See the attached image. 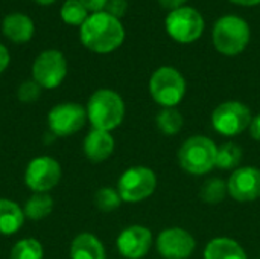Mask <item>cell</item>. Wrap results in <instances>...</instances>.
Here are the masks:
<instances>
[{
	"instance_id": "obj_1",
	"label": "cell",
	"mask_w": 260,
	"mask_h": 259,
	"mask_svg": "<svg viewBox=\"0 0 260 259\" xmlns=\"http://www.w3.org/2000/svg\"><path fill=\"white\" fill-rule=\"evenodd\" d=\"M81 43L94 53H110L125 40V27L119 18L101 11L88 15L79 29Z\"/></svg>"
},
{
	"instance_id": "obj_2",
	"label": "cell",
	"mask_w": 260,
	"mask_h": 259,
	"mask_svg": "<svg viewBox=\"0 0 260 259\" xmlns=\"http://www.w3.org/2000/svg\"><path fill=\"white\" fill-rule=\"evenodd\" d=\"M87 119L91 128L113 131L125 119V102L122 96L111 89L96 90L87 102Z\"/></svg>"
},
{
	"instance_id": "obj_3",
	"label": "cell",
	"mask_w": 260,
	"mask_h": 259,
	"mask_svg": "<svg viewBox=\"0 0 260 259\" xmlns=\"http://www.w3.org/2000/svg\"><path fill=\"white\" fill-rule=\"evenodd\" d=\"M251 31L248 23L239 15H224L213 26V44L216 50L227 56H236L250 43Z\"/></svg>"
},
{
	"instance_id": "obj_4",
	"label": "cell",
	"mask_w": 260,
	"mask_h": 259,
	"mask_svg": "<svg viewBox=\"0 0 260 259\" xmlns=\"http://www.w3.org/2000/svg\"><path fill=\"white\" fill-rule=\"evenodd\" d=\"M216 143L206 136H192L178 150L180 166L192 176H204L216 166Z\"/></svg>"
},
{
	"instance_id": "obj_5",
	"label": "cell",
	"mask_w": 260,
	"mask_h": 259,
	"mask_svg": "<svg viewBox=\"0 0 260 259\" xmlns=\"http://www.w3.org/2000/svg\"><path fill=\"white\" fill-rule=\"evenodd\" d=\"M184 76L171 66L158 67L149 79V93L163 108H175L186 96Z\"/></svg>"
},
{
	"instance_id": "obj_6",
	"label": "cell",
	"mask_w": 260,
	"mask_h": 259,
	"mask_svg": "<svg viewBox=\"0 0 260 259\" xmlns=\"http://www.w3.org/2000/svg\"><path fill=\"white\" fill-rule=\"evenodd\" d=\"M157 188V176L148 166H131L117 180V192L123 203H140L149 198Z\"/></svg>"
},
{
	"instance_id": "obj_7",
	"label": "cell",
	"mask_w": 260,
	"mask_h": 259,
	"mask_svg": "<svg viewBox=\"0 0 260 259\" xmlns=\"http://www.w3.org/2000/svg\"><path fill=\"white\" fill-rule=\"evenodd\" d=\"M61 177L62 168L52 156L34 157L24 169V185L32 194H49L59 185Z\"/></svg>"
},
{
	"instance_id": "obj_8",
	"label": "cell",
	"mask_w": 260,
	"mask_h": 259,
	"mask_svg": "<svg viewBox=\"0 0 260 259\" xmlns=\"http://www.w3.org/2000/svg\"><path fill=\"white\" fill-rule=\"evenodd\" d=\"M204 26V18L200 11L186 5L171 11L165 21V27L169 37L183 44L197 41L203 35Z\"/></svg>"
},
{
	"instance_id": "obj_9",
	"label": "cell",
	"mask_w": 260,
	"mask_h": 259,
	"mask_svg": "<svg viewBox=\"0 0 260 259\" xmlns=\"http://www.w3.org/2000/svg\"><path fill=\"white\" fill-rule=\"evenodd\" d=\"M253 118L250 108L239 101H225L212 113V127L216 133L233 137L250 128Z\"/></svg>"
},
{
	"instance_id": "obj_10",
	"label": "cell",
	"mask_w": 260,
	"mask_h": 259,
	"mask_svg": "<svg viewBox=\"0 0 260 259\" xmlns=\"http://www.w3.org/2000/svg\"><path fill=\"white\" fill-rule=\"evenodd\" d=\"M67 76V60L62 52L43 50L32 64V79L46 90H53L62 84Z\"/></svg>"
},
{
	"instance_id": "obj_11",
	"label": "cell",
	"mask_w": 260,
	"mask_h": 259,
	"mask_svg": "<svg viewBox=\"0 0 260 259\" xmlns=\"http://www.w3.org/2000/svg\"><path fill=\"white\" fill-rule=\"evenodd\" d=\"M87 122V110L78 102L56 104L47 114V127L56 137H69L76 134Z\"/></svg>"
},
{
	"instance_id": "obj_12",
	"label": "cell",
	"mask_w": 260,
	"mask_h": 259,
	"mask_svg": "<svg viewBox=\"0 0 260 259\" xmlns=\"http://www.w3.org/2000/svg\"><path fill=\"white\" fill-rule=\"evenodd\" d=\"M195 247V238L183 227H168L157 237V250L165 259H189Z\"/></svg>"
},
{
	"instance_id": "obj_13",
	"label": "cell",
	"mask_w": 260,
	"mask_h": 259,
	"mask_svg": "<svg viewBox=\"0 0 260 259\" xmlns=\"http://www.w3.org/2000/svg\"><path fill=\"white\" fill-rule=\"evenodd\" d=\"M229 195L241 203L260 198V169L256 166L236 168L227 180Z\"/></svg>"
},
{
	"instance_id": "obj_14",
	"label": "cell",
	"mask_w": 260,
	"mask_h": 259,
	"mask_svg": "<svg viewBox=\"0 0 260 259\" xmlns=\"http://www.w3.org/2000/svg\"><path fill=\"white\" fill-rule=\"evenodd\" d=\"M152 246V232L140 224H133L125 227L117 240L116 247L120 256L126 259L145 258Z\"/></svg>"
},
{
	"instance_id": "obj_15",
	"label": "cell",
	"mask_w": 260,
	"mask_h": 259,
	"mask_svg": "<svg viewBox=\"0 0 260 259\" xmlns=\"http://www.w3.org/2000/svg\"><path fill=\"white\" fill-rule=\"evenodd\" d=\"M114 137L110 131L91 128L82 142V151L85 157L93 163H102L111 157L114 153Z\"/></svg>"
},
{
	"instance_id": "obj_16",
	"label": "cell",
	"mask_w": 260,
	"mask_h": 259,
	"mask_svg": "<svg viewBox=\"0 0 260 259\" xmlns=\"http://www.w3.org/2000/svg\"><path fill=\"white\" fill-rule=\"evenodd\" d=\"M3 35L12 43H27L35 32L34 21L29 15L21 12L8 14L2 23Z\"/></svg>"
},
{
	"instance_id": "obj_17",
	"label": "cell",
	"mask_w": 260,
	"mask_h": 259,
	"mask_svg": "<svg viewBox=\"0 0 260 259\" xmlns=\"http://www.w3.org/2000/svg\"><path fill=\"white\" fill-rule=\"evenodd\" d=\"M70 259H107L105 247L102 241L90 234H78L70 243Z\"/></svg>"
},
{
	"instance_id": "obj_18",
	"label": "cell",
	"mask_w": 260,
	"mask_h": 259,
	"mask_svg": "<svg viewBox=\"0 0 260 259\" xmlns=\"http://www.w3.org/2000/svg\"><path fill=\"white\" fill-rule=\"evenodd\" d=\"M26 217L23 208L9 200L0 198V235L2 237H12L18 234L24 226Z\"/></svg>"
},
{
	"instance_id": "obj_19",
	"label": "cell",
	"mask_w": 260,
	"mask_h": 259,
	"mask_svg": "<svg viewBox=\"0 0 260 259\" xmlns=\"http://www.w3.org/2000/svg\"><path fill=\"white\" fill-rule=\"evenodd\" d=\"M204 259H248L245 250L242 249V246L232 240V238H225V237H218L213 238L212 241L207 243L204 253Z\"/></svg>"
},
{
	"instance_id": "obj_20",
	"label": "cell",
	"mask_w": 260,
	"mask_h": 259,
	"mask_svg": "<svg viewBox=\"0 0 260 259\" xmlns=\"http://www.w3.org/2000/svg\"><path fill=\"white\" fill-rule=\"evenodd\" d=\"M55 208V202L49 194H32L24 203L23 212L26 220L41 221L47 218Z\"/></svg>"
},
{
	"instance_id": "obj_21",
	"label": "cell",
	"mask_w": 260,
	"mask_h": 259,
	"mask_svg": "<svg viewBox=\"0 0 260 259\" xmlns=\"http://www.w3.org/2000/svg\"><path fill=\"white\" fill-rule=\"evenodd\" d=\"M155 124L158 131L165 136H175L181 131L184 118L177 108H161V111L155 118Z\"/></svg>"
},
{
	"instance_id": "obj_22",
	"label": "cell",
	"mask_w": 260,
	"mask_h": 259,
	"mask_svg": "<svg viewBox=\"0 0 260 259\" xmlns=\"http://www.w3.org/2000/svg\"><path fill=\"white\" fill-rule=\"evenodd\" d=\"M242 160V148L235 142H225L218 147L216 151V166L219 169H236V166Z\"/></svg>"
},
{
	"instance_id": "obj_23",
	"label": "cell",
	"mask_w": 260,
	"mask_h": 259,
	"mask_svg": "<svg viewBox=\"0 0 260 259\" xmlns=\"http://www.w3.org/2000/svg\"><path fill=\"white\" fill-rule=\"evenodd\" d=\"M44 258V249L43 244L35 238H21L18 240L11 252L9 259H43Z\"/></svg>"
},
{
	"instance_id": "obj_24",
	"label": "cell",
	"mask_w": 260,
	"mask_h": 259,
	"mask_svg": "<svg viewBox=\"0 0 260 259\" xmlns=\"http://www.w3.org/2000/svg\"><path fill=\"white\" fill-rule=\"evenodd\" d=\"M227 195H229L227 182L218 177L209 179L207 182H204V185L200 189V197L207 205H218L224 202Z\"/></svg>"
},
{
	"instance_id": "obj_25",
	"label": "cell",
	"mask_w": 260,
	"mask_h": 259,
	"mask_svg": "<svg viewBox=\"0 0 260 259\" xmlns=\"http://www.w3.org/2000/svg\"><path fill=\"white\" fill-rule=\"evenodd\" d=\"M61 18L70 26H82L88 18V11L79 0H66L61 6Z\"/></svg>"
},
{
	"instance_id": "obj_26",
	"label": "cell",
	"mask_w": 260,
	"mask_h": 259,
	"mask_svg": "<svg viewBox=\"0 0 260 259\" xmlns=\"http://www.w3.org/2000/svg\"><path fill=\"white\" fill-rule=\"evenodd\" d=\"M122 198L117 192V189L113 188H101L94 194V205L101 212H114L120 208Z\"/></svg>"
},
{
	"instance_id": "obj_27",
	"label": "cell",
	"mask_w": 260,
	"mask_h": 259,
	"mask_svg": "<svg viewBox=\"0 0 260 259\" xmlns=\"http://www.w3.org/2000/svg\"><path fill=\"white\" fill-rule=\"evenodd\" d=\"M41 90L43 89L34 79H29V81H24L18 85L17 98L24 104H30V102L38 101V98L41 96Z\"/></svg>"
},
{
	"instance_id": "obj_28",
	"label": "cell",
	"mask_w": 260,
	"mask_h": 259,
	"mask_svg": "<svg viewBox=\"0 0 260 259\" xmlns=\"http://www.w3.org/2000/svg\"><path fill=\"white\" fill-rule=\"evenodd\" d=\"M128 9V2L126 0H108L107 6H105V12L111 14L116 18H122L126 14Z\"/></svg>"
},
{
	"instance_id": "obj_29",
	"label": "cell",
	"mask_w": 260,
	"mask_h": 259,
	"mask_svg": "<svg viewBox=\"0 0 260 259\" xmlns=\"http://www.w3.org/2000/svg\"><path fill=\"white\" fill-rule=\"evenodd\" d=\"M79 2H81V3L85 6V9H87L88 12H91V14L105 11V6H107V3H108V0H79Z\"/></svg>"
},
{
	"instance_id": "obj_30",
	"label": "cell",
	"mask_w": 260,
	"mask_h": 259,
	"mask_svg": "<svg viewBox=\"0 0 260 259\" xmlns=\"http://www.w3.org/2000/svg\"><path fill=\"white\" fill-rule=\"evenodd\" d=\"M186 2H187V0H158L160 6L165 8V9H168L169 12L174 11V9H178V8H181V6H184Z\"/></svg>"
},
{
	"instance_id": "obj_31",
	"label": "cell",
	"mask_w": 260,
	"mask_h": 259,
	"mask_svg": "<svg viewBox=\"0 0 260 259\" xmlns=\"http://www.w3.org/2000/svg\"><path fill=\"white\" fill-rule=\"evenodd\" d=\"M9 61H11V55H9L8 49L3 44H0V73H3L8 69Z\"/></svg>"
},
{
	"instance_id": "obj_32",
	"label": "cell",
	"mask_w": 260,
	"mask_h": 259,
	"mask_svg": "<svg viewBox=\"0 0 260 259\" xmlns=\"http://www.w3.org/2000/svg\"><path fill=\"white\" fill-rule=\"evenodd\" d=\"M250 133H251V137H253L254 140L260 142V114L259 116H256V118L251 121V124H250Z\"/></svg>"
},
{
	"instance_id": "obj_33",
	"label": "cell",
	"mask_w": 260,
	"mask_h": 259,
	"mask_svg": "<svg viewBox=\"0 0 260 259\" xmlns=\"http://www.w3.org/2000/svg\"><path fill=\"white\" fill-rule=\"evenodd\" d=\"M236 5H242V6H256L259 5L260 0H230Z\"/></svg>"
},
{
	"instance_id": "obj_34",
	"label": "cell",
	"mask_w": 260,
	"mask_h": 259,
	"mask_svg": "<svg viewBox=\"0 0 260 259\" xmlns=\"http://www.w3.org/2000/svg\"><path fill=\"white\" fill-rule=\"evenodd\" d=\"M34 2H37V3H40V5H52V3L56 2V0H34Z\"/></svg>"
}]
</instances>
